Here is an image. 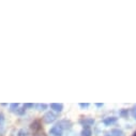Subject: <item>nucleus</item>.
<instances>
[{"label":"nucleus","instance_id":"1","mask_svg":"<svg viewBox=\"0 0 136 136\" xmlns=\"http://www.w3.org/2000/svg\"><path fill=\"white\" fill-rule=\"evenodd\" d=\"M61 133H62V131H61V129H60L58 125L54 127L53 129L51 130V134H53L54 136H60V135H61Z\"/></svg>","mask_w":136,"mask_h":136},{"label":"nucleus","instance_id":"2","mask_svg":"<svg viewBox=\"0 0 136 136\" xmlns=\"http://www.w3.org/2000/svg\"><path fill=\"white\" fill-rule=\"evenodd\" d=\"M116 121H117V118L110 117V118H106V119L104 120V123L108 125V124H113V123H115Z\"/></svg>","mask_w":136,"mask_h":136},{"label":"nucleus","instance_id":"3","mask_svg":"<svg viewBox=\"0 0 136 136\" xmlns=\"http://www.w3.org/2000/svg\"><path fill=\"white\" fill-rule=\"evenodd\" d=\"M51 107L53 109H55L56 111H60L62 109V105H61V104H51Z\"/></svg>","mask_w":136,"mask_h":136},{"label":"nucleus","instance_id":"4","mask_svg":"<svg viewBox=\"0 0 136 136\" xmlns=\"http://www.w3.org/2000/svg\"><path fill=\"white\" fill-rule=\"evenodd\" d=\"M54 119H55V116L51 113H48L46 116H45V121H46V122H51V121H53Z\"/></svg>","mask_w":136,"mask_h":136},{"label":"nucleus","instance_id":"5","mask_svg":"<svg viewBox=\"0 0 136 136\" xmlns=\"http://www.w3.org/2000/svg\"><path fill=\"white\" fill-rule=\"evenodd\" d=\"M83 136H91V132H90V130L86 129L85 131L83 132Z\"/></svg>","mask_w":136,"mask_h":136},{"label":"nucleus","instance_id":"6","mask_svg":"<svg viewBox=\"0 0 136 136\" xmlns=\"http://www.w3.org/2000/svg\"><path fill=\"white\" fill-rule=\"evenodd\" d=\"M81 107H87L88 104H81Z\"/></svg>","mask_w":136,"mask_h":136},{"label":"nucleus","instance_id":"7","mask_svg":"<svg viewBox=\"0 0 136 136\" xmlns=\"http://www.w3.org/2000/svg\"><path fill=\"white\" fill-rule=\"evenodd\" d=\"M134 111H136V105L134 106Z\"/></svg>","mask_w":136,"mask_h":136},{"label":"nucleus","instance_id":"8","mask_svg":"<svg viewBox=\"0 0 136 136\" xmlns=\"http://www.w3.org/2000/svg\"><path fill=\"white\" fill-rule=\"evenodd\" d=\"M134 117H135V119H136V114H135V115H134Z\"/></svg>","mask_w":136,"mask_h":136},{"label":"nucleus","instance_id":"9","mask_svg":"<svg viewBox=\"0 0 136 136\" xmlns=\"http://www.w3.org/2000/svg\"><path fill=\"white\" fill-rule=\"evenodd\" d=\"M133 136H136V133H134V135Z\"/></svg>","mask_w":136,"mask_h":136}]
</instances>
